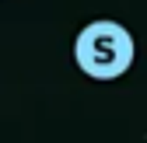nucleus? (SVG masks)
Wrapping results in <instances>:
<instances>
[{
	"mask_svg": "<svg viewBox=\"0 0 147 143\" xmlns=\"http://www.w3.org/2000/svg\"><path fill=\"white\" fill-rule=\"evenodd\" d=\"M137 59V42L126 25L98 17L74 35V63L91 80H119Z\"/></svg>",
	"mask_w": 147,
	"mask_h": 143,
	"instance_id": "f257e3e1",
	"label": "nucleus"
}]
</instances>
